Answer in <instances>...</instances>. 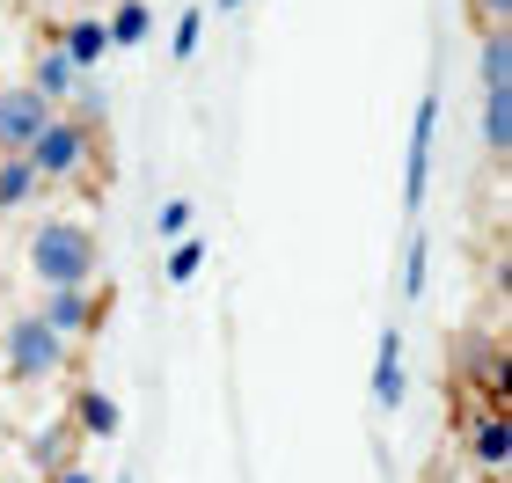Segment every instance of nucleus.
Wrapping results in <instances>:
<instances>
[{
  "mask_svg": "<svg viewBox=\"0 0 512 483\" xmlns=\"http://www.w3.org/2000/svg\"><path fill=\"white\" fill-rule=\"evenodd\" d=\"M22 264H30V279L44 293H66V286H96L103 271V242L88 220H44L30 227V249H22Z\"/></svg>",
  "mask_w": 512,
  "mask_h": 483,
  "instance_id": "f257e3e1",
  "label": "nucleus"
},
{
  "mask_svg": "<svg viewBox=\"0 0 512 483\" xmlns=\"http://www.w3.org/2000/svg\"><path fill=\"white\" fill-rule=\"evenodd\" d=\"M66 359H74V344L52 337L37 315H15L8 330H0V366H8V381H22V388L59 381V374H66Z\"/></svg>",
  "mask_w": 512,
  "mask_h": 483,
  "instance_id": "f03ea898",
  "label": "nucleus"
},
{
  "mask_svg": "<svg viewBox=\"0 0 512 483\" xmlns=\"http://www.w3.org/2000/svg\"><path fill=\"white\" fill-rule=\"evenodd\" d=\"M88 154H96V132H88L74 110H59V118L30 140V154H22V161L37 169V183H74V176L88 169Z\"/></svg>",
  "mask_w": 512,
  "mask_h": 483,
  "instance_id": "7ed1b4c3",
  "label": "nucleus"
},
{
  "mask_svg": "<svg viewBox=\"0 0 512 483\" xmlns=\"http://www.w3.org/2000/svg\"><path fill=\"white\" fill-rule=\"evenodd\" d=\"M59 110L37 96L30 81H15V88H0V154H30V140L44 125H52Z\"/></svg>",
  "mask_w": 512,
  "mask_h": 483,
  "instance_id": "20e7f679",
  "label": "nucleus"
},
{
  "mask_svg": "<svg viewBox=\"0 0 512 483\" xmlns=\"http://www.w3.org/2000/svg\"><path fill=\"white\" fill-rule=\"evenodd\" d=\"M37 322H44L52 337L81 344V337H96V322H103V293H96V286H66V293H44V301H37Z\"/></svg>",
  "mask_w": 512,
  "mask_h": 483,
  "instance_id": "39448f33",
  "label": "nucleus"
},
{
  "mask_svg": "<svg viewBox=\"0 0 512 483\" xmlns=\"http://www.w3.org/2000/svg\"><path fill=\"white\" fill-rule=\"evenodd\" d=\"M432 140H439V96L417 103V125H410V161H403V213L417 220L425 213V183H432Z\"/></svg>",
  "mask_w": 512,
  "mask_h": 483,
  "instance_id": "423d86ee",
  "label": "nucleus"
},
{
  "mask_svg": "<svg viewBox=\"0 0 512 483\" xmlns=\"http://www.w3.org/2000/svg\"><path fill=\"white\" fill-rule=\"evenodd\" d=\"M30 88H37V96L52 103V110H66V103H74L81 88H88V74L59 52V44H37V52H30Z\"/></svg>",
  "mask_w": 512,
  "mask_h": 483,
  "instance_id": "0eeeda50",
  "label": "nucleus"
},
{
  "mask_svg": "<svg viewBox=\"0 0 512 483\" xmlns=\"http://www.w3.org/2000/svg\"><path fill=\"white\" fill-rule=\"evenodd\" d=\"M66 425H74V440H118L125 432V403L110 396V388H74V410H66Z\"/></svg>",
  "mask_w": 512,
  "mask_h": 483,
  "instance_id": "6e6552de",
  "label": "nucleus"
},
{
  "mask_svg": "<svg viewBox=\"0 0 512 483\" xmlns=\"http://www.w3.org/2000/svg\"><path fill=\"white\" fill-rule=\"evenodd\" d=\"M461 454H469V469L505 476V462H512V432H505L498 410H476V418L461 425Z\"/></svg>",
  "mask_w": 512,
  "mask_h": 483,
  "instance_id": "1a4fd4ad",
  "label": "nucleus"
},
{
  "mask_svg": "<svg viewBox=\"0 0 512 483\" xmlns=\"http://www.w3.org/2000/svg\"><path fill=\"white\" fill-rule=\"evenodd\" d=\"M403 396H410V374H403V330H381V344H374V403L388 410H403Z\"/></svg>",
  "mask_w": 512,
  "mask_h": 483,
  "instance_id": "9d476101",
  "label": "nucleus"
},
{
  "mask_svg": "<svg viewBox=\"0 0 512 483\" xmlns=\"http://www.w3.org/2000/svg\"><path fill=\"white\" fill-rule=\"evenodd\" d=\"M52 44H59V52H66V59H74V66H81V74H88V66H103V59H110V37H103V15H66V22H59V30H52Z\"/></svg>",
  "mask_w": 512,
  "mask_h": 483,
  "instance_id": "9b49d317",
  "label": "nucleus"
},
{
  "mask_svg": "<svg viewBox=\"0 0 512 483\" xmlns=\"http://www.w3.org/2000/svg\"><path fill=\"white\" fill-rule=\"evenodd\" d=\"M103 37H110V52H132V44H147V37H154V8H147V0H110Z\"/></svg>",
  "mask_w": 512,
  "mask_h": 483,
  "instance_id": "f8f14e48",
  "label": "nucleus"
},
{
  "mask_svg": "<svg viewBox=\"0 0 512 483\" xmlns=\"http://www.w3.org/2000/svg\"><path fill=\"white\" fill-rule=\"evenodd\" d=\"M37 191H44V183H37L30 161H22V154H0V213H30Z\"/></svg>",
  "mask_w": 512,
  "mask_h": 483,
  "instance_id": "ddd939ff",
  "label": "nucleus"
},
{
  "mask_svg": "<svg viewBox=\"0 0 512 483\" xmlns=\"http://www.w3.org/2000/svg\"><path fill=\"white\" fill-rule=\"evenodd\" d=\"M483 154H512V88H483Z\"/></svg>",
  "mask_w": 512,
  "mask_h": 483,
  "instance_id": "4468645a",
  "label": "nucleus"
},
{
  "mask_svg": "<svg viewBox=\"0 0 512 483\" xmlns=\"http://www.w3.org/2000/svg\"><path fill=\"white\" fill-rule=\"evenodd\" d=\"M476 59H483V88H512V30H491V22H483Z\"/></svg>",
  "mask_w": 512,
  "mask_h": 483,
  "instance_id": "2eb2a0df",
  "label": "nucleus"
},
{
  "mask_svg": "<svg viewBox=\"0 0 512 483\" xmlns=\"http://www.w3.org/2000/svg\"><path fill=\"white\" fill-rule=\"evenodd\" d=\"M30 462H37V476H52V469H66V462H74V425H44L37 432V440H30Z\"/></svg>",
  "mask_w": 512,
  "mask_h": 483,
  "instance_id": "dca6fc26",
  "label": "nucleus"
},
{
  "mask_svg": "<svg viewBox=\"0 0 512 483\" xmlns=\"http://www.w3.org/2000/svg\"><path fill=\"white\" fill-rule=\"evenodd\" d=\"M191 220H198V205L191 198H161V213H154V227H161V242H191Z\"/></svg>",
  "mask_w": 512,
  "mask_h": 483,
  "instance_id": "f3484780",
  "label": "nucleus"
},
{
  "mask_svg": "<svg viewBox=\"0 0 512 483\" xmlns=\"http://www.w3.org/2000/svg\"><path fill=\"white\" fill-rule=\"evenodd\" d=\"M205 271V242L191 235V242H169V286H191Z\"/></svg>",
  "mask_w": 512,
  "mask_h": 483,
  "instance_id": "a211bd4d",
  "label": "nucleus"
},
{
  "mask_svg": "<svg viewBox=\"0 0 512 483\" xmlns=\"http://www.w3.org/2000/svg\"><path fill=\"white\" fill-rule=\"evenodd\" d=\"M198 37H205V8H183V15H176V37H169L176 66H183V59H198Z\"/></svg>",
  "mask_w": 512,
  "mask_h": 483,
  "instance_id": "6ab92c4d",
  "label": "nucleus"
},
{
  "mask_svg": "<svg viewBox=\"0 0 512 483\" xmlns=\"http://www.w3.org/2000/svg\"><path fill=\"white\" fill-rule=\"evenodd\" d=\"M425 235H410V249H403V301H417V293H425Z\"/></svg>",
  "mask_w": 512,
  "mask_h": 483,
  "instance_id": "aec40b11",
  "label": "nucleus"
},
{
  "mask_svg": "<svg viewBox=\"0 0 512 483\" xmlns=\"http://www.w3.org/2000/svg\"><path fill=\"white\" fill-rule=\"evenodd\" d=\"M37 483H96V476H88L81 462H66V469H52V476H37Z\"/></svg>",
  "mask_w": 512,
  "mask_h": 483,
  "instance_id": "412c9836",
  "label": "nucleus"
},
{
  "mask_svg": "<svg viewBox=\"0 0 512 483\" xmlns=\"http://www.w3.org/2000/svg\"><path fill=\"white\" fill-rule=\"evenodd\" d=\"M483 15H491V30H505V15H512V0H483Z\"/></svg>",
  "mask_w": 512,
  "mask_h": 483,
  "instance_id": "4be33fe9",
  "label": "nucleus"
},
{
  "mask_svg": "<svg viewBox=\"0 0 512 483\" xmlns=\"http://www.w3.org/2000/svg\"><path fill=\"white\" fill-rule=\"evenodd\" d=\"M213 8H220V15H242V8H249V0H213Z\"/></svg>",
  "mask_w": 512,
  "mask_h": 483,
  "instance_id": "5701e85b",
  "label": "nucleus"
},
{
  "mask_svg": "<svg viewBox=\"0 0 512 483\" xmlns=\"http://www.w3.org/2000/svg\"><path fill=\"white\" fill-rule=\"evenodd\" d=\"M81 8H110V0H81Z\"/></svg>",
  "mask_w": 512,
  "mask_h": 483,
  "instance_id": "b1692460",
  "label": "nucleus"
},
{
  "mask_svg": "<svg viewBox=\"0 0 512 483\" xmlns=\"http://www.w3.org/2000/svg\"><path fill=\"white\" fill-rule=\"evenodd\" d=\"M22 483H37V476H22Z\"/></svg>",
  "mask_w": 512,
  "mask_h": 483,
  "instance_id": "393cba45",
  "label": "nucleus"
},
{
  "mask_svg": "<svg viewBox=\"0 0 512 483\" xmlns=\"http://www.w3.org/2000/svg\"><path fill=\"white\" fill-rule=\"evenodd\" d=\"M118 483H132V476H118Z\"/></svg>",
  "mask_w": 512,
  "mask_h": 483,
  "instance_id": "a878e982",
  "label": "nucleus"
}]
</instances>
